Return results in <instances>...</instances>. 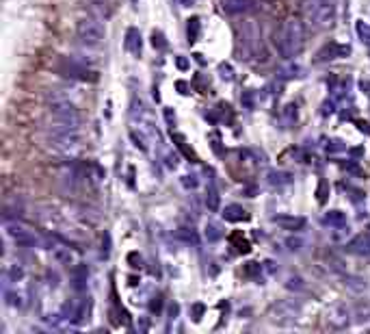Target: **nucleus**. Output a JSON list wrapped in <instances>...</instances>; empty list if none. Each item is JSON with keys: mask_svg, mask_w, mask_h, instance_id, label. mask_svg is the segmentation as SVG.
Returning <instances> with one entry per match:
<instances>
[{"mask_svg": "<svg viewBox=\"0 0 370 334\" xmlns=\"http://www.w3.org/2000/svg\"><path fill=\"white\" fill-rule=\"evenodd\" d=\"M219 76L223 78V81H234V70H232V65L230 63H221L219 65Z\"/></svg>", "mask_w": 370, "mask_h": 334, "instance_id": "cd10ccee", "label": "nucleus"}, {"mask_svg": "<svg viewBox=\"0 0 370 334\" xmlns=\"http://www.w3.org/2000/svg\"><path fill=\"white\" fill-rule=\"evenodd\" d=\"M338 0H301L303 18L314 28H329L336 22Z\"/></svg>", "mask_w": 370, "mask_h": 334, "instance_id": "f03ea898", "label": "nucleus"}, {"mask_svg": "<svg viewBox=\"0 0 370 334\" xmlns=\"http://www.w3.org/2000/svg\"><path fill=\"white\" fill-rule=\"evenodd\" d=\"M180 183H182L184 189H197L199 180H197V176H195V174H184V176L180 178Z\"/></svg>", "mask_w": 370, "mask_h": 334, "instance_id": "bb28decb", "label": "nucleus"}, {"mask_svg": "<svg viewBox=\"0 0 370 334\" xmlns=\"http://www.w3.org/2000/svg\"><path fill=\"white\" fill-rule=\"evenodd\" d=\"M178 68H182V70H186V68H188V63L182 59V57H178Z\"/></svg>", "mask_w": 370, "mask_h": 334, "instance_id": "e433bc0d", "label": "nucleus"}, {"mask_svg": "<svg viewBox=\"0 0 370 334\" xmlns=\"http://www.w3.org/2000/svg\"><path fill=\"white\" fill-rule=\"evenodd\" d=\"M206 239H208L210 243L221 241V239H223V230H221L219 224H214V221H208L206 224Z\"/></svg>", "mask_w": 370, "mask_h": 334, "instance_id": "5701e85b", "label": "nucleus"}, {"mask_svg": "<svg viewBox=\"0 0 370 334\" xmlns=\"http://www.w3.org/2000/svg\"><path fill=\"white\" fill-rule=\"evenodd\" d=\"M5 230H7V235L13 239V243L20 245V248H41L43 245V239L37 232L24 226V224H20V221H7Z\"/></svg>", "mask_w": 370, "mask_h": 334, "instance_id": "20e7f679", "label": "nucleus"}, {"mask_svg": "<svg viewBox=\"0 0 370 334\" xmlns=\"http://www.w3.org/2000/svg\"><path fill=\"white\" fill-rule=\"evenodd\" d=\"M219 204H221V198H219V191L210 185L208 187V193H206V206L208 210H212V213H216L219 210Z\"/></svg>", "mask_w": 370, "mask_h": 334, "instance_id": "aec40b11", "label": "nucleus"}, {"mask_svg": "<svg viewBox=\"0 0 370 334\" xmlns=\"http://www.w3.org/2000/svg\"><path fill=\"white\" fill-rule=\"evenodd\" d=\"M273 224H277V226L284 230H301L306 226V219H303V217H292V215H275Z\"/></svg>", "mask_w": 370, "mask_h": 334, "instance_id": "9b49d317", "label": "nucleus"}, {"mask_svg": "<svg viewBox=\"0 0 370 334\" xmlns=\"http://www.w3.org/2000/svg\"><path fill=\"white\" fill-rule=\"evenodd\" d=\"M52 256H54V260L59 265H71V263H74V254L69 252V248H54Z\"/></svg>", "mask_w": 370, "mask_h": 334, "instance_id": "6ab92c4d", "label": "nucleus"}, {"mask_svg": "<svg viewBox=\"0 0 370 334\" xmlns=\"http://www.w3.org/2000/svg\"><path fill=\"white\" fill-rule=\"evenodd\" d=\"M167 167H171V170H176L178 167V154H173V152H167Z\"/></svg>", "mask_w": 370, "mask_h": 334, "instance_id": "473e14b6", "label": "nucleus"}, {"mask_svg": "<svg viewBox=\"0 0 370 334\" xmlns=\"http://www.w3.org/2000/svg\"><path fill=\"white\" fill-rule=\"evenodd\" d=\"M292 174L290 172H281V170H271L266 174V183L271 185V187H288V185H292Z\"/></svg>", "mask_w": 370, "mask_h": 334, "instance_id": "f8f14e48", "label": "nucleus"}, {"mask_svg": "<svg viewBox=\"0 0 370 334\" xmlns=\"http://www.w3.org/2000/svg\"><path fill=\"white\" fill-rule=\"evenodd\" d=\"M56 70H59L63 76L76 78V81H89V83H96L98 81V74L91 68H87L85 63L76 61V59H69V57L61 59L59 65H56Z\"/></svg>", "mask_w": 370, "mask_h": 334, "instance_id": "423d86ee", "label": "nucleus"}, {"mask_svg": "<svg viewBox=\"0 0 370 334\" xmlns=\"http://www.w3.org/2000/svg\"><path fill=\"white\" fill-rule=\"evenodd\" d=\"M76 37L81 39L85 46H89V48L102 46L104 39H106V28L102 24V20L93 18V16L78 20V24H76Z\"/></svg>", "mask_w": 370, "mask_h": 334, "instance_id": "7ed1b4c3", "label": "nucleus"}, {"mask_svg": "<svg viewBox=\"0 0 370 334\" xmlns=\"http://www.w3.org/2000/svg\"><path fill=\"white\" fill-rule=\"evenodd\" d=\"M327 150L329 152H342V150H346V146L340 139H333V141H329L327 143Z\"/></svg>", "mask_w": 370, "mask_h": 334, "instance_id": "2f4dec72", "label": "nucleus"}, {"mask_svg": "<svg viewBox=\"0 0 370 334\" xmlns=\"http://www.w3.org/2000/svg\"><path fill=\"white\" fill-rule=\"evenodd\" d=\"M165 120H167V124H169V126L176 124V115H173L171 108H165Z\"/></svg>", "mask_w": 370, "mask_h": 334, "instance_id": "f704fd0d", "label": "nucleus"}, {"mask_svg": "<svg viewBox=\"0 0 370 334\" xmlns=\"http://www.w3.org/2000/svg\"><path fill=\"white\" fill-rule=\"evenodd\" d=\"M323 221L327 224V226H333V228H344L346 226V215L342 210H327L323 217Z\"/></svg>", "mask_w": 370, "mask_h": 334, "instance_id": "dca6fc26", "label": "nucleus"}, {"mask_svg": "<svg viewBox=\"0 0 370 334\" xmlns=\"http://www.w3.org/2000/svg\"><path fill=\"white\" fill-rule=\"evenodd\" d=\"M256 7V0H223V9L228 13H247Z\"/></svg>", "mask_w": 370, "mask_h": 334, "instance_id": "ddd939ff", "label": "nucleus"}, {"mask_svg": "<svg viewBox=\"0 0 370 334\" xmlns=\"http://www.w3.org/2000/svg\"><path fill=\"white\" fill-rule=\"evenodd\" d=\"M87 278H89V269H87V265H76L74 269H71V280H74L76 291H83V289L87 287Z\"/></svg>", "mask_w": 370, "mask_h": 334, "instance_id": "4468645a", "label": "nucleus"}, {"mask_svg": "<svg viewBox=\"0 0 370 334\" xmlns=\"http://www.w3.org/2000/svg\"><path fill=\"white\" fill-rule=\"evenodd\" d=\"M286 245H288L290 252H301L303 245H306V241H303V239H299V237H290L288 241H286Z\"/></svg>", "mask_w": 370, "mask_h": 334, "instance_id": "7c9ffc66", "label": "nucleus"}, {"mask_svg": "<svg viewBox=\"0 0 370 334\" xmlns=\"http://www.w3.org/2000/svg\"><path fill=\"white\" fill-rule=\"evenodd\" d=\"M286 289L288 291H294V293H306V280L301 278V275H290V278L286 280Z\"/></svg>", "mask_w": 370, "mask_h": 334, "instance_id": "412c9836", "label": "nucleus"}, {"mask_svg": "<svg viewBox=\"0 0 370 334\" xmlns=\"http://www.w3.org/2000/svg\"><path fill=\"white\" fill-rule=\"evenodd\" d=\"M223 217H226L228 221H243V219H249V215H247V210L238 204H230L223 208Z\"/></svg>", "mask_w": 370, "mask_h": 334, "instance_id": "2eb2a0df", "label": "nucleus"}, {"mask_svg": "<svg viewBox=\"0 0 370 334\" xmlns=\"http://www.w3.org/2000/svg\"><path fill=\"white\" fill-rule=\"evenodd\" d=\"M5 304L11 308H22L24 306V297H22V293L18 291H9V289H5Z\"/></svg>", "mask_w": 370, "mask_h": 334, "instance_id": "4be33fe9", "label": "nucleus"}, {"mask_svg": "<svg viewBox=\"0 0 370 334\" xmlns=\"http://www.w3.org/2000/svg\"><path fill=\"white\" fill-rule=\"evenodd\" d=\"M87 9L91 11L93 18L100 20H108L113 16V5L108 0H87Z\"/></svg>", "mask_w": 370, "mask_h": 334, "instance_id": "9d476101", "label": "nucleus"}, {"mask_svg": "<svg viewBox=\"0 0 370 334\" xmlns=\"http://www.w3.org/2000/svg\"><path fill=\"white\" fill-rule=\"evenodd\" d=\"M193 313H195L193 319H195V321H199V319H201V313H204V306H201V304H195V306H193Z\"/></svg>", "mask_w": 370, "mask_h": 334, "instance_id": "c9c22d12", "label": "nucleus"}, {"mask_svg": "<svg viewBox=\"0 0 370 334\" xmlns=\"http://www.w3.org/2000/svg\"><path fill=\"white\" fill-rule=\"evenodd\" d=\"M48 143L59 152H71L81 146L78 130H48Z\"/></svg>", "mask_w": 370, "mask_h": 334, "instance_id": "0eeeda50", "label": "nucleus"}, {"mask_svg": "<svg viewBox=\"0 0 370 334\" xmlns=\"http://www.w3.org/2000/svg\"><path fill=\"white\" fill-rule=\"evenodd\" d=\"M357 35L361 41L370 43V24H366V22H357Z\"/></svg>", "mask_w": 370, "mask_h": 334, "instance_id": "c756f323", "label": "nucleus"}, {"mask_svg": "<svg viewBox=\"0 0 370 334\" xmlns=\"http://www.w3.org/2000/svg\"><path fill=\"white\" fill-rule=\"evenodd\" d=\"M130 137H132V141H134L136 148H141L143 152L150 150V146H147V133H143L141 128H139V133H136V128H132V130H130Z\"/></svg>", "mask_w": 370, "mask_h": 334, "instance_id": "b1692460", "label": "nucleus"}, {"mask_svg": "<svg viewBox=\"0 0 370 334\" xmlns=\"http://www.w3.org/2000/svg\"><path fill=\"white\" fill-rule=\"evenodd\" d=\"M275 46L284 61H292L294 57L301 54L303 46H306V28L303 22L297 18H288L281 22L277 37H275Z\"/></svg>", "mask_w": 370, "mask_h": 334, "instance_id": "f257e3e1", "label": "nucleus"}, {"mask_svg": "<svg viewBox=\"0 0 370 334\" xmlns=\"http://www.w3.org/2000/svg\"><path fill=\"white\" fill-rule=\"evenodd\" d=\"M152 43H154V48H165L163 35L161 33H154V35H152Z\"/></svg>", "mask_w": 370, "mask_h": 334, "instance_id": "72a5a7b5", "label": "nucleus"}, {"mask_svg": "<svg viewBox=\"0 0 370 334\" xmlns=\"http://www.w3.org/2000/svg\"><path fill=\"white\" fill-rule=\"evenodd\" d=\"M126 48H128L132 54H139V52H141V35H139V31H136V28H130V31H128Z\"/></svg>", "mask_w": 370, "mask_h": 334, "instance_id": "f3484780", "label": "nucleus"}, {"mask_svg": "<svg viewBox=\"0 0 370 334\" xmlns=\"http://www.w3.org/2000/svg\"><path fill=\"white\" fill-rule=\"evenodd\" d=\"M176 239H180V241H184V243H193V245L199 243V239H197V235H195V230H188V228L178 230L176 232Z\"/></svg>", "mask_w": 370, "mask_h": 334, "instance_id": "393cba45", "label": "nucleus"}, {"mask_svg": "<svg viewBox=\"0 0 370 334\" xmlns=\"http://www.w3.org/2000/svg\"><path fill=\"white\" fill-rule=\"evenodd\" d=\"M281 115H284L286 124H292V122L297 120V104H286L284 106V113H281Z\"/></svg>", "mask_w": 370, "mask_h": 334, "instance_id": "c85d7f7f", "label": "nucleus"}, {"mask_svg": "<svg viewBox=\"0 0 370 334\" xmlns=\"http://www.w3.org/2000/svg\"><path fill=\"white\" fill-rule=\"evenodd\" d=\"M299 315H301V304L294 300H281L268 308V317H271V321L277 325L294 323L297 319H299Z\"/></svg>", "mask_w": 370, "mask_h": 334, "instance_id": "39448f33", "label": "nucleus"}, {"mask_svg": "<svg viewBox=\"0 0 370 334\" xmlns=\"http://www.w3.org/2000/svg\"><path fill=\"white\" fill-rule=\"evenodd\" d=\"M353 310L346 304H336L327 310V325L333 330H346L353 321Z\"/></svg>", "mask_w": 370, "mask_h": 334, "instance_id": "6e6552de", "label": "nucleus"}, {"mask_svg": "<svg viewBox=\"0 0 370 334\" xmlns=\"http://www.w3.org/2000/svg\"><path fill=\"white\" fill-rule=\"evenodd\" d=\"M346 250L351 254H357V256H370V232L357 235L349 245H346Z\"/></svg>", "mask_w": 370, "mask_h": 334, "instance_id": "1a4fd4ad", "label": "nucleus"}, {"mask_svg": "<svg viewBox=\"0 0 370 334\" xmlns=\"http://www.w3.org/2000/svg\"><path fill=\"white\" fill-rule=\"evenodd\" d=\"M197 35H199V20L193 18L188 20V41H197Z\"/></svg>", "mask_w": 370, "mask_h": 334, "instance_id": "a878e982", "label": "nucleus"}, {"mask_svg": "<svg viewBox=\"0 0 370 334\" xmlns=\"http://www.w3.org/2000/svg\"><path fill=\"white\" fill-rule=\"evenodd\" d=\"M22 278H24V267L22 265H7L5 269V280L7 282H20Z\"/></svg>", "mask_w": 370, "mask_h": 334, "instance_id": "a211bd4d", "label": "nucleus"}]
</instances>
